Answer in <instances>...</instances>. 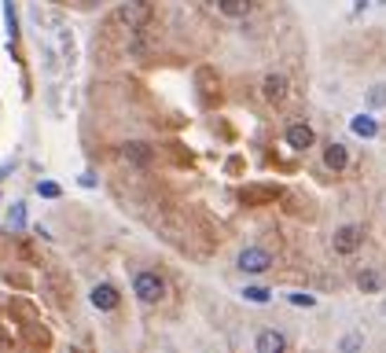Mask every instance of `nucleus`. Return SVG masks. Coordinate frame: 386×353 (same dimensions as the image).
<instances>
[{
  "label": "nucleus",
  "instance_id": "nucleus-14",
  "mask_svg": "<svg viewBox=\"0 0 386 353\" xmlns=\"http://www.w3.org/2000/svg\"><path fill=\"white\" fill-rule=\"evenodd\" d=\"M4 19H8V37L15 44V41H19V26H15V4H11V0H4Z\"/></svg>",
  "mask_w": 386,
  "mask_h": 353
},
{
  "label": "nucleus",
  "instance_id": "nucleus-12",
  "mask_svg": "<svg viewBox=\"0 0 386 353\" xmlns=\"http://www.w3.org/2000/svg\"><path fill=\"white\" fill-rule=\"evenodd\" d=\"M349 129L357 133V136H364V140H372V136L379 133V125H375V118H368V115H357V118H349Z\"/></svg>",
  "mask_w": 386,
  "mask_h": 353
},
{
  "label": "nucleus",
  "instance_id": "nucleus-15",
  "mask_svg": "<svg viewBox=\"0 0 386 353\" xmlns=\"http://www.w3.org/2000/svg\"><path fill=\"white\" fill-rule=\"evenodd\" d=\"M361 291H379L382 280H379V272H361V280H357Z\"/></svg>",
  "mask_w": 386,
  "mask_h": 353
},
{
  "label": "nucleus",
  "instance_id": "nucleus-1",
  "mask_svg": "<svg viewBox=\"0 0 386 353\" xmlns=\"http://www.w3.org/2000/svg\"><path fill=\"white\" fill-rule=\"evenodd\" d=\"M151 15H155L151 0H129V4H122L115 11V23L125 26V30H143V26L151 23Z\"/></svg>",
  "mask_w": 386,
  "mask_h": 353
},
{
  "label": "nucleus",
  "instance_id": "nucleus-8",
  "mask_svg": "<svg viewBox=\"0 0 386 353\" xmlns=\"http://www.w3.org/2000/svg\"><path fill=\"white\" fill-rule=\"evenodd\" d=\"M287 143H291L295 151L313 148V129H309V125H291V129H287Z\"/></svg>",
  "mask_w": 386,
  "mask_h": 353
},
{
  "label": "nucleus",
  "instance_id": "nucleus-17",
  "mask_svg": "<svg viewBox=\"0 0 386 353\" xmlns=\"http://www.w3.org/2000/svg\"><path fill=\"white\" fill-rule=\"evenodd\" d=\"M37 191H41L44 199H59V195H63V188H59L56 181H41V184H37Z\"/></svg>",
  "mask_w": 386,
  "mask_h": 353
},
{
  "label": "nucleus",
  "instance_id": "nucleus-11",
  "mask_svg": "<svg viewBox=\"0 0 386 353\" xmlns=\"http://www.w3.org/2000/svg\"><path fill=\"white\" fill-rule=\"evenodd\" d=\"M280 349H287V339L280 331H262L257 335V353H280Z\"/></svg>",
  "mask_w": 386,
  "mask_h": 353
},
{
  "label": "nucleus",
  "instance_id": "nucleus-9",
  "mask_svg": "<svg viewBox=\"0 0 386 353\" xmlns=\"http://www.w3.org/2000/svg\"><path fill=\"white\" fill-rule=\"evenodd\" d=\"M265 100L269 103H283L287 100V82H283L280 74H269L265 77Z\"/></svg>",
  "mask_w": 386,
  "mask_h": 353
},
{
  "label": "nucleus",
  "instance_id": "nucleus-13",
  "mask_svg": "<svg viewBox=\"0 0 386 353\" xmlns=\"http://www.w3.org/2000/svg\"><path fill=\"white\" fill-rule=\"evenodd\" d=\"M122 158H125V162L143 166V162L151 158V151H148V143H125V148H122Z\"/></svg>",
  "mask_w": 386,
  "mask_h": 353
},
{
  "label": "nucleus",
  "instance_id": "nucleus-6",
  "mask_svg": "<svg viewBox=\"0 0 386 353\" xmlns=\"http://www.w3.org/2000/svg\"><path fill=\"white\" fill-rule=\"evenodd\" d=\"M118 302H122V298H118V291H115L110 283H96V287H92V306H96V309H107V313H110V309H118Z\"/></svg>",
  "mask_w": 386,
  "mask_h": 353
},
{
  "label": "nucleus",
  "instance_id": "nucleus-2",
  "mask_svg": "<svg viewBox=\"0 0 386 353\" xmlns=\"http://www.w3.org/2000/svg\"><path fill=\"white\" fill-rule=\"evenodd\" d=\"M133 295L143 302V306H155V302L166 295V283H162V276H158V272H136Z\"/></svg>",
  "mask_w": 386,
  "mask_h": 353
},
{
  "label": "nucleus",
  "instance_id": "nucleus-16",
  "mask_svg": "<svg viewBox=\"0 0 386 353\" xmlns=\"http://www.w3.org/2000/svg\"><path fill=\"white\" fill-rule=\"evenodd\" d=\"M8 224H11V229H22V224H26V206H22V203H15V206H11Z\"/></svg>",
  "mask_w": 386,
  "mask_h": 353
},
{
  "label": "nucleus",
  "instance_id": "nucleus-3",
  "mask_svg": "<svg viewBox=\"0 0 386 353\" xmlns=\"http://www.w3.org/2000/svg\"><path fill=\"white\" fill-rule=\"evenodd\" d=\"M361 243H364V229H361V224H342V229L335 232V239H331L335 254H353Z\"/></svg>",
  "mask_w": 386,
  "mask_h": 353
},
{
  "label": "nucleus",
  "instance_id": "nucleus-18",
  "mask_svg": "<svg viewBox=\"0 0 386 353\" xmlns=\"http://www.w3.org/2000/svg\"><path fill=\"white\" fill-rule=\"evenodd\" d=\"M243 298H247V302H257V306H262V302H269V291H265V287H247Z\"/></svg>",
  "mask_w": 386,
  "mask_h": 353
},
{
  "label": "nucleus",
  "instance_id": "nucleus-7",
  "mask_svg": "<svg viewBox=\"0 0 386 353\" xmlns=\"http://www.w3.org/2000/svg\"><path fill=\"white\" fill-rule=\"evenodd\" d=\"M217 11L229 15V19H247L254 11V0H217Z\"/></svg>",
  "mask_w": 386,
  "mask_h": 353
},
{
  "label": "nucleus",
  "instance_id": "nucleus-4",
  "mask_svg": "<svg viewBox=\"0 0 386 353\" xmlns=\"http://www.w3.org/2000/svg\"><path fill=\"white\" fill-rule=\"evenodd\" d=\"M276 199H280L276 184H247L239 191V203H247V206H265V203H276Z\"/></svg>",
  "mask_w": 386,
  "mask_h": 353
},
{
  "label": "nucleus",
  "instance_id": "nucleus-10",
  "mask_svg": "<svg viewBox=\"0 0 386 353\" xmlns=\"http://www.w3.org/2000/svg\"><path fill=\"white\" fill-rule=\"evenodd\" d=\"M346 162H349V155H346L342 143H328V148H324V166L339 173V169H346Z\"/></svg>",
  "mask_w": 386,
  "mask_h": 353
},
{
  "label": "nucleus",
  "instance_id": "nucleus-21",
  "mask_svg": "<svg viewBox=\"0 0 386 353\" xmlns=\"http://www.w3.org/2000/svg\"><path fill=\"white\" fill-rule=\"evenodd\" d=\"M361 346V339H357V335H349V339H342V349H357Z\"/></svg>",
  "mask_w": 386,
  "mask_h": 353
},
{
  "label": "nucleus",
  "instance_id": "nucleus-5",
  "mask_svg": "<svg viewBox=\"0 0 386 353\" xmlns=\"http://www.w3.org/2000/svg\"><path fill=\"white\" fill-rule=\"evenodd\" d=\"M272 265V258H269V250H262V247H247L243 254H239V269L243 272H265Z\"/></svg>",
  "mask_w": 386,
  "mask_h": 353
},
{
  "label": "nucleus",
  "instance_id": "nucleus-19",
  "mask_svg": "<svg viewBox=\"0 0 386 353\" xmlns=\"http://www.w3.org/2000/svg\"><path fill=\"white\" fill-rule=\"evenodd\" d=\"M291 302H295V306H313L316 298L313 295H291Z\"/></svg>",
  "mask_w": 386,
  "mask_h": 353
},
{
  "label": "nucleus",
  "instance_id": "nucleus-22",
  "mask_svg": "<svg viewBox=\"0 0 386 353\" xmlns=\"http://www.w3.org/2000/svg\"><path fill=\"white\" fill-rule=\"evenodd\" d=\"M8 169H11V166H0V181H4V173H8Z\"/></svg>",
  "mask_w": 386,
  "mask_h": 353
},
{
  "label": "nucleus",
  "instance_id": "nucleus-20",
  "mask_svg": "<svg viewBox=\"0 0 386 353\" xmlns=\"http://www.w3.org/2000/svg\"><path fill=\"white\" fill-rule=\"evenodd\" d=\"M386 100V85H375V92H372V103H382Z\"/></svg>",
  "mask_w": 386,
  "mask_h": 353
}]
</instances>
